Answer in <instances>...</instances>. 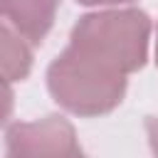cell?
Here are the masks:
<instances>
[{
  "instance_id": "6da1fadb",
  "label": "cell",
  "mask_w": 158,
  "mask_h": 158,
  "mask_svg": "<svg viewBox=\"0 0 158 158\" xmlns=\"http://www.w3.org/2000/svg\"><path fill=\"white\" fill-rule=\"evenodd\" d=\"M126 77L128 74L106 57L69 42L47 67V89L52 99L74 116H104L121 104Z\"/></svg>"
},
{
  "instance_id": "7a4b0ae2",
  "label": "cell",
  "mask_w": 158,
  "mask_h": 158,
  "mask_svg": "<svg viewBox=\"0 0 158 158\" xmlns=\"http://www.w3.org/2000/svg\"><path fill=\"white\" fill-rule=\"evenodd\" d=\"M148 37L151 20L143 10L116 7L79 17V22L72 27L69 42L86 47L118 64L126 74H133L146 64Z\"/></svg>"
},
{
  "instance_id": "3957f363",
  "label": "cell",
  "mask_w": 158,
  "mask_h": 158,
  "mask_svg": "<svg viewBox=\"0 0 158 158\" xmlns=\"http://www.w3.org/2000/svg\"><path fill=\"white\" fill-rule=\"evenodd\" d=\"M5 158H84L74 126L49 114L35 121H17L5 133Z\"/></svg>"
},
{
  "instance_id": "277c9868",
  "label": "cell",
  "mask_w": 158,
  "mask_h": 158,
  "mask_svg": "<svg viewBox=\"0 0 158 158\" xmlns=\"http://www.w3.org/2000/svg\"><path fill=\"white\" fill-rule=\"evenodd\" d=\"M59 0H0V17H5L30 44H40L54 25Z\"/></svg>"
},
{
  "instance_id": "5b68a950",
  "label": "cell",
  "mask_w": 158,
  "mask_h": 158,
  "mask_svg": "<svg viewBox=\"0 0 158 158\" xmlns=\"http://www.w3.org/2000/svg\"><path fill=\"white\" fill-rule=\"evenodd\" d=\"M32 69V47L30 42L0 17V74L7 81H22Z\"/></svg>"
},
{
  "instance_id": "8992f818",
  "label": "cell",
  "mask_w": 158,
  "mask_h": 158,
  "mask_svg": "<svg viewBox=\"0 0 158 158\" xmlns=\"http://www.w3.org/2000/svg\"><path fill=\"white\" fill-rule=\"evenodd\" d=\"M12 104H15L12 86H10V81L0 74V126L10 118V114H12Z\"/></svg>"
},
{
  "instance_id": "52a82bcc",
  "label": "cell",
  "mask_w": 158,
  "mask_h": 158,
  "mask_svg": "<svg viewBox=\"0 0 158 158\" xmlns=\"http://www.w3.org/2000/svg\"><path fill=\"white\" fill-rule=\"evenodd\" d=\"M146 133H148L151 151H153V156L158 158V118H156V116H148V118H146Z\"/></svg>"
},
{
  "instance_id": "ba28073f",
  "label": "cell",
  "mask_w": 158,
  "mask_h": 158,
  "mask_svg": "<svg viewBox=\"0 0 158 158\" xmlns=\"http://www.w3.org/2000/svg\"><path fill=\"white\" fill-rule=\"evenodd\" d=\"M79 5H96V7H104V5H123V2H131V0H77Z\"/></svg>"
},
{
  "instance_id": "9c48e42d",
  "label": "cell",
  "mask_w": 158,
  "mask_h": 158,
  "mask_svg": "<svg viewBox=\"0 0 158 158\" xmlns=\"http://www.w3.org/2000/svg\"><path fill=\"white\" fill-rule=\"evenodd\" d=\"M156 64H158V30H156Z\"/></svg>"
}]
</instances>
